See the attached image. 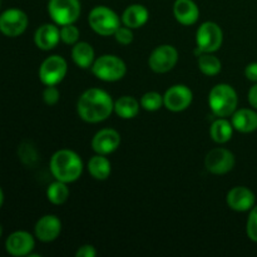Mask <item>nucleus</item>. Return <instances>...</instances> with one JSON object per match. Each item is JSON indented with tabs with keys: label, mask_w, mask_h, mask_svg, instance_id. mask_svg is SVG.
<instances>
[{
	"label": "nucleus",
	"mask_w": 257,
	"mask_h": 257,
	"mask_svg": "<svg viewBox=\"0 0 257 257\" xmlns=\"http://www.w3.org/2000/svg\"><path fill=\"white\" fill-rule=\"evenodd\" d=\"M141 107L148 112H156L163 105V95L157 92H147L141 98Z\"/></svg>",
	"instance_id": "obj_27"
},
{
	"label": "nucleus",
	"mask_w": 257,
	"mask_h": 257,
	"mask_svg": "<svg viewBox=\"0 0 257 257\" xmlns=\"http://www.w3.org/2000/svg\"><path fill=\"white\" fill-rule=\"evenodd\" d=\"M60 93L55 85H47V88L43 92V100L45 104L48 105H54L59 102Z\"/></svg>",
	"instance_id": "obj_31"
},
{
	"label": "nucleus",
	"mask_w": 257,
	"mask_h": 257,
	"mask_svg": "<svg viewBox=\"0 0 257 257\" xmlns=\"http://www.w3.org/2000/svg\"><path fill=\"white\" fill-rule=\"evenodd\" d=\"M246 233L251 241L257 242V206L250 210L247 223H246Z\"/></svg>",
	"instance_id": "obj_29"
},
{
	"label": "nucleus",
	"mask_w": 257,
	"mask_h": 257,
	"mask_svg": "<svg viewBox=\"0 0 257 257\" xmlns=\"http://www.w3.org/2000/svg\"><path fill=\"white\" fill-rule=\"evenodd\" d=\"M77 112L84 122L99 123L114 112V102L105 90L89 88L78 99Z\"/></svg>",
	"instance_id": "obj_1"
},
{
	"label": "nucleus",
	"mask_w": 257,
	"mask_h": 257,
	"mask_svg": "<svg viewBox=\"0 0 257 257\" xmlns=\"http://www.w3.org/2000/svg\"><path fill=\"white\" fill-rule=\"evenodd\" d=\"M90 28L102 37L114 35L115 30L120 27V20L117 13L104 5L93 8L88 17Z\"/></svg>",
	"instance_id": "obj_5"
},
{
	"label": "nucleus",
	"mask_w": 257,
	"mask_h": 257,
	"mask_svg": "<svg viewBox=\"0 0 257 257\" xmlns=\"http://www.w3.org/2000/svg\"><path fill=\"white\" fill-rule=\"evenodd\" d=\"M193 100V93L187 85L175 84L166 90L163 105L171 112H182L187 109Z\"/></svg>",
	"instance_id": "obj_11"
},
{
	"label": "nucleus",
	"mask_w": 257,
	"mask_h": 257,
	"mask_svg": "<svg viewBox=\"0 0 257 257\" xmlns=\"http://www.w3.org/2000/svg\"><path fill=\"white\" fill-rule=\"evenodd\" d=\"M248 103L251 107L257 109V83L248 90Z\"/></svg>",
	"instance_id": "obj_34"
},
{
	"label": "nucleus",
	"mask_w": 257,
	"mask_h": 257,
	"mask_svg": "<svg viewBox=\"0 0 257 257\" xmlns=\"http://www.w3.org/2000/svg\"><path fill=\"white\" fill-rule=\"evenodd\" d=\"M223 42V32L218 24L213 22H205L198 27L196 33L197 52L215 53L221 48Z\"/></svg>",
	"instance_id": "obj_7"
},
{
	"label": "nucleus",
	"mask_w": 257,
	"mask_h": 257,
	"mask_svg": "<svg viewBox=\"0 0 257 257\" xmlns=\"http://www.w3.org/2000/svg\"><path fill=\"white\" fill-rule=\"evenodd\" d=\"M92 73L103 82H117L125 75L127 65L124 60L117 55L104 54L94 60Z\"/></svg>",
	"instance_id": "obj_4"
},
{
	"label": "nucleus",
	"mask_w": 257,
	"mask_h": 257,
	"mask_svg": "<svg viewBox=\"0 0 257 257\" xmlns=\"http://www.w3.org/2000/svg\"><path fill=\"white\" fill-rule=\"evenodd\" d=\"M35 237L42 242H52L62 232V221L55 215H45L38 220L34 227Z\"/></svg>",
	"instance_id": "obj_15"
},
{
	"label": "nucleus",
	"mask_w": 257,
	"mask_h": 257,
	"mask_svg": "<svg viewBox=\"0 0 257 257\" xmlns=\"http://www.w3.org/2000/svg\"><path fill=\"white\" fill-rule=\"evenodd\" d=\"M29 19L23 10L12 8L0 14V32L5 37L15 38L27 30Z\"/></svg>",
	"instance_id": "obj_10"
},
{
	"label": "nucleus",
	"mask_w": 257,
	"mask_h": 257,
	"mask_svg": "<svg viewBox=\"0 0 257 257\" xmlns=\"http://www.w3.org/2000/svg\"><path fill=\"white\" fill-rule=\"evenodd\" d=\"M208 104L216 117H230L237 109V93L232 85L220 83L211 89L208 94Z\"/></svg>",
	"instance_id": "obj_3"
},
{
	"label": "nucleus",
	"mask_w": 257,
	"mask_h": 257,
	"mask_svg": "<svg viewBox=\"0 0 257 257\" xmlns=\"http://www.w3.org/2000/svg\"><path fill=\"white\" fill-rule=\"evenodd\" d=\"M69 188L67 183L62 181H55L50 183L47 190V197L53 205H63L69 198Z\"/></svg>",
	"instance_id": "obj_26"
},
{
	"label": "nucleus",
	"mask_w": 257,
	"mask_h": 257,
	"mask_svg": "<svg viewBox=\"0 0 257 257\" xmlns=\"http://www.w3.org/2000/svg\"><path fill=\"white\" fill-rule=\"evenodd\" d=\"M35 241L32 233L27 231H15L5 241V248L12 256H29L34 250Z\"/></svg>",
	"instance_id": "obj_13"
},
{
	"label": "nucleus",
	"mask_w": 257,
	"mask_h": 257,
	"mask_svg": "<svg viewBox=\"0 0 257 257\" xmlns=\"http://www.w3.org/2000/svg\"><path fill=\"white\" fill-rule=\"evenodd\" d=\"M231 123L237 132L251 133L257 130V113L253 109L241 108L231 115Z\"/></svg>",
	"instance_id": "obj_19"
},
{
	"label": "nucleus",
	"mask_w": 257,
	"mask_h": 257,
	"mask_svg": "<svg viewBox=\"0 0 257 257\" xmlns=\"http://www.w3.org/2000/svg\"><path fill=\"white\" fill-rule=\"evenodd\" d=\"M88 172L94 180H107L112 172V165L104 155H95L88 161Z\"/></svg>",
	"instance_id": "obj_22"
},
{
	"label": "nucleus",
	"mask_w": 257,
	"mask_h": 257,
	"mask_svg": "<svg viewBox=\"0 0 257 257\" xmlns=\"http://www.w3.org/2000/svg\"><path fill=\"white\" fill-rule=\"evenodd\" d=\"M2 235H3V227L2 225H0V237H2Z\"/></svg>",
	"instance_id": "obj_36"
},
{
	"label": "nucleus",
	"mask_w": 257,
	"mask_h": 257,
	"mask_svg": "<svg viewBox=\"0 0 257 257\" xmlns=\"http://www.w3.org/2000/svg\"><path fill=\"white\" fill-rule=\"evenodd\" d=\"M173 15L180 24L190 27L200 18V9L193 0H176L173 4Z\"/></svg>",
	"instance_id": "obj_17"
},
{
	"label": "nucleus",
	"mask_w": 257,
	"mask_h": 257,
	"mask_svg": "<svg viewBox=\"0 0 257 257\" xmlns=\"http://www.w3.org/2000/svg\"><path fill=\"white\" fill-rule=\"evenodd\" d=\"M120 145V135L113 128L98 131L92 140V148L98 155H110Z\"/></svg>",
	"instance_id": "obj_14"
},
{
	"label": "nucleus",
	"mask_w": 257,
	"mask_h": 257,
	"mask_svg": "<svg viewBox=\"0 0 257 257\" xmlns=\"http://www.w3.org/2000/svg\"><path fill=\"white\" fill-rule=\"evenodd\" d=\"M178 62V52L173 45H158L148 58V65L151 69L158 74H163L176 67Z\"/></svg>",
	"instance_id": "obj_9"
},
{
	"label": "nucleus",
	"mask_w": 257,
	"mask_h": 257,
	"mask_svg": "<svg viewBox=\"0 0 257 257\" xmlns=\"http://www.w3.org/2000/svg\"><path fill=\"white\" fill-rule=\"evenodd\" d=\"M68 72L67 60L60 55H50L39 68V79L43 84L57 85L64 79Z\"/></svg>",
	"instance_id": "obj_8"
},
{
	"label": "nucleus",
	"mask_w": 257,
	"mask_h": 257,
	"mask_svg": "<svg viewBox=\"0 0 257 257\" xmlns=\"http://www.w3.org/2000/svg\"><path fill=\"white\" fill-rule=\"evenodd\" d=\"M3 203H4V192H3L2 187H0V207L3 206Z\"/></svg>",
	"instance_id": "obj_35"
},
{
	"label": "nucleus",
	"mask_w": 257,
	"mask_h": 257,
	"mask_svg": "<svg viewBox=\"0 0 257 257\" xmlns=\"http://www.w3.org/2000/svg\"><path fill=\"white\" fill-rule=\"evenodd\" d=\"M114 38L119 44L128 45L133 42V32L128 27H119L114 33Z\"/></svg>",
	"instance_id": "obj_30"
},
{
	"label": "nucleus",
	"mask_w": 257,
	"mask_h": 257,
	"mask_svg": "<svg viewBox=\"0 0 257 257\" xmlns=\"http://www.w3.org/2000/svg\"><path fill=\"white\" fill-rule=\"evenodd\" d=\"M235 156L226 148H215L207 153L205 166L213 175H226L235 167Z\"/></svg>",
	"instance_id": "obj_12"
},
{
	"label": "nucleus",
	"mask_w": 257,
	"mask_h": 257,
	"mask_svg": "<svg viewBox=\"0 0 257 257\" xmlns=\"http://www.w3.org/2000/svg\"><path fill=\"white\" fill-rule=\"evenodd\" d=\"M141 103L132 95H123L114 102V112L123 119H132L140 113Z\"/></svg>",
	"instance_id": "obj_23"
},
{
	"label": "nucleus",
	"mask_w": 257,
	"mask_h": 257,
	"mask_svg": "<svg viewBox=\"0 0 257 257\" xmlns=\"http://www.w3.org/2000/svg\"><path fill=\"white\" fill-rule=\"evenodd\" d=\"M79 0H49L48 13L57 25L74 24L80 17Z\"/></svg>",
	"instance_id": "obj_6"
},
{
	"label": "nucleus",
	"mask_w": 257,
	"mask_h": 257,
	"mask_svg": "<svg viewBox=\"0 0 257 257\" xmlns=\"http://www.w3.org/2000/svg\"><path fill=\"white\" fill-rule=\"evenodd\" d=\"M255 193L245 186H237L228 191L226 202L228 207L237 212H246L255 206Z\"/></svg>",
	"instance_id": "obj_16"
},
{
	"label": "nucleus",
	"mask_w": 257,
	"mask_h": 257,
	"mask_svg": "<svg viewBox=\"0 0 257 257\" xmlns=\"http://www.w3.org/2000/svg\"><path fill=\"white\" fill-rule=\"evenodd\" d=\"M150 13L142 4H132L124 9L122 14V23L131 29H138L148 22Z\"/></svg>",
	"instance_id": "obj_20"
},
{
	"label": "nucleus",
	"mask_w": 257,
	"mask_h": 257,
	"mask_svg": "<svg viewBox=\"0 0 257 257\" xmlns=\"http://www.w3.org/2000/svg\"><path fill=\"white\" fill-rule=\"evenodd\" d=\"M198 69L208 77L217 75L222 69V63L212 53H200L198 54Z\"/></svg>",
	"instance_id": "obj_25"
},
{
	"label": "nucleus",
	"mask_w": 257,
	"mask_h": 257,
	"mask_svg": "<svg viewBox=\"0 0 257 257\" xmlns=\"http://www.w3.org/2000/svg\"><path fill=\"white\" fill-rule=\"evenodd\" d=\"M80 32L74 24L62 25L60 28V40L67 45H74L79 40Z\"/></svg>",
	"instance_id": "obj_28"
},
{
	"label": "nucleus",
	"mask_w": 257,
	"mask_h": 257,
	"mask_svg": "<svg viewBox=\"0 0 257 257\" xmlns=\"http://www.w3.org/2000/svg\"><path fill=\"white\" fill-rule=\"evenodd\" d=\"M60 40V29L55 24H43L34 34V43L39 49L52 50Z\"/></svg>",
	"instance_id": "obj_18"
},
{
	"label": "nucleus",
	"mask_w": 257,
	"mask_h": 257,
	"mask_svg": "<svg viewBox=\"0 0 257 257\" xmlns=\"http://www.w3.org/2000/svg\"><path fill=\"white\" fill-rule=\"evenodd\" d=\"M233 130L235 128H233L232 123L230 120L220 117L211 124L210 136L216 143L223 145V143H227L232 138Z\"/></svg>",
	"instance_id": "obj_24"
},
{
	"label": "nucleus",
	"mask_w": 257,
	"mask_h": 257,
	"mask_svg": "<svg viewBox=\"0 0 257 257\" xmlns=\"http://www.w3.org/2000/svg\"><path fill=\"white\" fill-rule=\"evenodd\" d=\"M94 49L92 45L87 42H78L73 45L72 59L75 64L82 69L92 68L95 60Z\"/></svg>",
	"instance_id": "obj_21"
},
{
	"label": "nucleus",
	"mask_w": 257,
	"mask_h": 257,
	"mask_svg": "<svg viewBox=\"0 0 257 257\" xmlns=\"http://www.w3.org/2000/svg\"><path fill=\"white\" fill-rule=\"evenodd\" d=\"M49 168L55 180L72 183L82 176L83 161L74 151L59 150L50 158Z\"/></svg>",
	"instance_id": "obj_2"
},
{
	"label": "nucleus",
	"mask_w": 257,
	"mask_h": 257,
	"mask_svg": "<svg viewBox=\"0 0 257 257\" xmlns=\"http://www.w3.org/2000/svg\"><path fill=\"white\" fill-rule=\"evenodd\" d=\"M245 77L251 82L257 83V62L250 63L247 67L245 68Z\"/></svg>",
	"instance_id": "obj_33"
},
{
	"label": "nucleus",
	"mask_w": 257,
	"mask_h": 257,
	"mask_svg": "<svg viewBox=\"0 0 257 257\" xmlns=\"http://www.w3.org/2000/svg\"><path fill=\"white\" fill-rule=\"evenodd\" d=\"M97 255V251H95L94 246L92 245H83L75 252L77 257H94Z\"/></svg>",
	"instance_id": "obj_32"
}]
</instances>
